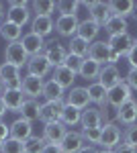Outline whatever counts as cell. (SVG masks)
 <instances>
[{"instance_id": "1", "label": "cell", "mask_w": 137, "mask_h": 153, "mask_svg": "<svg viewBox=\"0 0 137 153\" xmlns=\"http://www.w3.org/2000/svg\"><path fill=\"white\" fill-rule=\"evenodd\" d=\"M6 21L12 25H19L21 29L27 23H31L29 2H25V0H10L8 2V10H6Z\"/></svg>"}, {"instance_id": "2", "label": "cell", "mask_w": 137, "mask_h": 153, "mask_svg": "<svg viewBox=\"0 0 137 153\" xmlns=\"http://www.w3.org/2000/svg\"><path fill=\"white\" fill-rule=\"evenodd\" d=\"M131 92H133V90L127 86V82H125V80H121L117 86H113V88L109 90L106 102H109L111 106H115V108H121L127 100H131V98H133V94H131Z\"/></svg>"}, {"instance_id": "3", "label": "cell", "mask_w": 137, "mask_h": 153, "mask_svg": "<svg viewBox=\"0 0 137 153\" xmlns=\"http://www.w3.org/2000/svg\"><path fill=\"white\" fill-rule=\"evenodd\" d=\"M0 80L6 88H23V76H21V68L12 65V63H2L0 65Z\"/></svg>"}, {"instance_id": "4", "label": "cell", "mask_w": 137, "mask_h": 153, "mask_svg": "<svg viewBox=\"0 0 137 153\" xmlns=\"http://www.w3.org/2000/svg\"><path fill=\"white\" fill-rule=\"evenodd\" d=\"M4 59H6V63H12L16 68H23V65L29 63V53L25 51L23 43L16 41V43H8L6 45V49H4Z\"/></svg>"}, {"instance_id": "5", "label": "cell", "mask_w": 137, "mask_h": 153, "mask_svg": "<svg viewBox=\"0 0 137 153\" xmlns=\"http://www.w3.org/2000/svg\"><path fill=\"white\" fill-rule=\"evenodd\" d=\"M64 102L68 106H74V108H78V110H86L88 106H90V96H88V88H82V86H74L72 90H70L66 98H64Z\"/></svg>"}, {"instance_id": "6", "label": "cell", "mask_w": 137, "mask_h": 153, "mask_svg": "<svg viewBox=\"0 0 137 153\" xmlns=\"http://www.w3.org/2000/svg\"><path fill=\"white\" fill-rule=\"evenodd\" d=\"M66 102H43L41 108H39V120L43 125H49V123H57L61 118V110H64Z\"/></svg>"}, {"instance_id": "7", "label": "cell", "mask_w": 137, "mask_h": 153, "mask_svg": "<svg viewBox=\"0 0 137 153\" xmlns=\"http://www.w3.org/2000/svg\"><path fill=\"white\" fill-rule=\"evenodd\" d=\"M43 55H45L47 61L51 63V68H59V65H64V63H66L68 49L64 47L61 43H57V41H51V43H47Z\"/></svg>"}, {"instance_id": "8", "label": "cell", "mask_w": 137, "mask_h": 153, "mask_svg": "<svg viewBox=\"0 0 137 153\" xmlns=\"http://www.w3.org/2000/svg\"><path fill=\"white\" fill-rule=\"evenodd\" d=\"M21 43H23V47L25 51L29 53V57H35V55H41L43 51H45L47 47V43H45V39L43 37H39V35H35V33H27V35H23V39H21Z\"/></svg>"}, {"instance_id": "9", "label": "cell", "mask_w": 137, "mask_h": 153, "mask_svg": "<svg viewBox=\"0 0 137 153\" xmlns=\"http://www.w3.org/2000/svg\"><path fill=\"white\" fill-rule=\"evenodd\" d=\"M51 70H53V68H51V63L47 61V57L43 53H41V55H35V57H29V63H27L29 76H37V78L43 80Z\"/></svg>"}, {"instance_id": "10", "label": "cell", "mask_w": 137, "mask_h": 153, "mask_svg": "<svg viewBox=\"0 0 137 153\" xmlns=\"http://www.w3.org/2000/svg\"><path fill=\"white\" fill-rule=\"evenodd\" d=\"M31 137H33V123H29V120L19 117L10 125V139L25 143L27 139H31Z\"/></svg>"}, {"instance_id": "11", "label": "cell", "mask_w": 137, "mask_h": 153, "mask_svg": "<svg viewBox=\"0 0 137 153\" xmlns=\"http://www.w3.org/2000/svg\"><path fill=\"white\" fill-rule=\"evenodd\" d=\"M84 145H86V141H84V137H82L80 131H68L66 137H64L61 143H59V147H61L64 153H78Z\"/></svg>"}, {"instance_id": "12", "label": "cell", "mask_w": 137, "mask_h": 153, "mask_svg": "<svg viewBox=\"0 0 137 153\" xmlns=\"http://www.w3.org/2000/svg\"><path fill=\"white\" fill-rule=\"evenodd\" d=\"M43 86H45V82L41 80V78H37V76H25L23 78V94L27 96V98H33V100H37L39 96H43Z\"/></svg>"}, {"instance_id": "13", "label": "cell", "mask_w": 137, "mask_h": 153, "mask_svg": "<svg viewBox=\"0 0 137 153\" xmlns=\"http://www.w3.org/2000/svg\"><path fill=\"white\" fill-rule=\"evenodd\" d=\"M109 47H111V51H115V53H119L121 57L123 55H127L129 53V49L133 47V43H135V39L129 35V33H123V35H115V37H109Z\"/></svg>"}, {"instance_id": "14", "label": "cell", "mask_w": 137, "mask_h": 153, "mask_svg": "<svg viewBox=\"0 0 137 153\" xmlns=\"http://www.w3.org/2000/svg\"><path fill=\"white\" fill-rule=\"evenodd\" d=\"M78 27H80V23L76 21V16L74 14H70V16H57L55 19V31L57 35L61 37H72L78 33Z\"/></svg>"}, {"instance_id": "15", "label": "cell", "mask_w": 137, "mask_h": 153, "mask_svg": "<svg viewBox=\"0 0 137 153\" xmlns=\"http://www.w3.org/2000/svg\"><path fill=\"white\" fill-rule=\"evenodd\" d=\"M111 16H113V12H111L109 2H100V0L90 2V19L98 25V27H104Z\"/></svg>"}, {"instance_id": "16", "label": "cell", "mask_w": 137, "mask_h": 153, "mask_svg": "<svg viewBox=\"0 0 137 153\" xmlns=\"http://www.w3.org/2000/svg\"><path fill=\"white\" fill-rule=\"evenodd\" d=\"M2 100H4V104H6V110L19 112L27 98H25L23 90H19V88H6V90L2 92Z\"/></svg>"}, {"instance_id": "17", "label": "cell", "mask_w": 137, "mask_h": 153, "mask_svg": "<svg viewBox=\"0 0 137 153\" xmlns=\"http://www.w3.org/2000/svg\"><path fill=\"white\" fill-rule=\"evenodd\" d=\"M55 31V23L51 16H33L31 19V33L43 37L45 39L47 35H51Z\"/></svg>"}, {"instance_id": "18", "label": "cell", "mask_w": 137, "mask_h": 153, "mask_svg": "<svg viewBox=\"0 0 137 153\" xmlns=\"http://www.w3.org/2000/svg\"><path fill=\"white\" fill-rule=\"evenodd\" d=\"M88 57L94 59V61L100 63V65H106V63H109V57H111V47H109V43H106V41H94V43H90Z\"/></svg>"}, {"instance_id": "19", "label": "cell", "mask_w": 137, "mask_h": 153, "mask_svg": "<svg viewBox=\"0 0 137 153\" xmlns=\"http://www.w3.org/2000/svg\"><path fill=\"white\" fill-rule=\"evenodd\" d=\"M76 71H72L70 68H66V65H59V68H53V82L59 84L64 90H72L74 88V80H76Z\"/></svg>"}, {"instance_id": "20", "label": "cell", "mask_w": 137, "mask_h": 153, "mask_svg": "<svg viewBox=\"0 0 137 153\" xmlns=\"http://www.w3.org/2000/svg\"><path fill=\"white\" fill-rule=\"evenodd\" d=\"M66 133H68V129H66V125L61 123V120H57V123H49V125H45L43 127V139H45L47 143H61V139L66 137Z\"/></svg>"}, {"instance_id": "21", "label": "cell", "mask_w": 137, "mask_h": 153, "mask_svg": "<svg viewBox=\"0 0 137 153\" xmlns=\"http://www.w3.org/2000/svg\"><path fill=\"white\" fill-rule=\"evenodd\" d=\"M96 82H100L106 90H111L113 86H117V84L121 82V74H119V70H117V65H111V63L103 65Z\"/></svg>"}, {"instance_id": "22", "label": "cell", "mask_w": 137, "mask_h": 153, "mask_svg": "<svg viewBox=\"0 0 137 153\" xmlns=\"http://www.w3.org/2000/svg\"><path fill=\"white\" fill-rule=\"evenodd\" d=\"M119 123H123L125 127H131L137 123V100L131 98L119 108Z\"/></svg>"}, {"instance_id": "23", "label": "cell", "mask_w": 137, "mask_h": 153, "mask_svg": "<svg viewBox=\"0 0 137 153\" xmlns=\"http://www.w3.org/2000/svg\"><path fill=\"white\" fill-rule=\"evenodd\" d=\"M121 143V129L117 125H103V145L104 149H115Z\"/></svg>"}, {"instance_id": "24", "label": "cell", "mask_w": 137, "mask_h": 153, "mask_svg": "<svg viewBox=\"0 0 137 153\" xmlns=\"http://www.w3.org/2000/svg\"><path fill=\"white\" fill-rule=\"evenodd\" d=\"M80 125H82V129H98V127H103L100 110H98V108H94V106H88L86 110H82Z\"/></svg>"}, {"instance_id": "25", "label": "cell", "mask_w": 137, "mask_h": 153, "mask_svg": "<svg viewBox=\"0 0 137 153\" xmlns=\"http://www.w3.org/2000/svg\"><path fill=\"white\" fill-rule=\"evenodd\" d=\"M43 98H45V102H64L66 90L53 80H47L45 86H43Z\"/></svg>"}, {"instance_id": "26", "label": "cell", "mask_w": 137, "mask_h": 153, "mask_svg": "<svg viewBox=\"0 0 137 153\" xmlns=\"http://www.w3.org/2000/svg\"><path fill=\"white\" fill-rule=\"evenodd\" d=\"M111 6V12L115 16H121V19H127L129 14H135V2L133 0H113L109 2Z\"/></svg>"}, {"instance_id": "27", "label": "cell", "mask_w": 137, "mask_h": 153, "mask_svg": "<svg viewBox=\"0 0 137 153\" xmlns=\"http://www.w3.org/2000/svg\"><path fill=\"white\" fill-rule=\"evenodd\" d=\"M100 63H96L94 59L86 57L84 61H82V68H80V78H84V80H88V82H96L98 80V74H100Z\"/></svg>"}, {"instance_id": "28", "label": "cell", "mask_w": 137, "mask_h": 153, "mask_svg": "<svg viewBox=\"0 0 137 153\" xmlns=\"http://www.w3.org/2000/svg\"><path fill=\"white\" fill-rule=\"evenodd\" d=\"M88 49H90V43L84 41V39L78 37V35H74L72 39H70V43H68V53L78 55V57H82V59L88 57Z\"/></svg>"}, {"instance_id": "29", "label": "cell", "mask_w": 137, "mask_h": 153, "mask_svg": "<svg viewBox=\"0 0 137 153\" xmlns=\"http://www.w3.org/2000/svg\"><path fill=\"white\" fill-rule=\"evenodd\" d=\"M39 108H41V104H39L37 100L27 98V100L23 102V106H21V110H19V114H21V118L29 120V123H33V120L39 118Z\"/></svg>"}, {"instance_id": "30", "label": "cell", "mask_w": 137, "mask_h": 153, "mask_svg": "<svg viewBox=\"0 0 137 153\" xmlns=\"http://www.w3.org/2000/svg\"><path fill=\"white\" fill-rule=\"evenodd\" d=\"M127 29H129V25H127V19H121V16H111L106 25H104V31L109 33V37H115V35H123L127 33Z\"/></svg>"}, {"instance_id": "31", "label": "cell", "mask_w": 137, "mask_h": 153, "mask_svg": "<svg viewBox=\"0 0 137 153\" xmlns=\"http://www.w3.org/2000/svg\"><path fill=\"white\" fill-rule=\"evenodd\" d=\"M0 35L4 37V41H8V43H16V41H21V37H23V29L19 27V25H12L8 21H4L2 27H0Z\"/></svg>"}, {"instance_id": "32", "label": "cell", "mask_w": 137, "mask_h": 153, "mask_svg": "<svg viewBox=\"0 0 137 153\" xmlns=\"http://www.w3.org/2000/svg\"><path fill=\"white\" fill-rule=\"evenodd\" d=\"M88 96H90V102H94V104H104L106 102V96H109V90L104 88L100 82H92L90 86H88Z\"/></svg>"}, {"instance_id": "33", "label": "cell", "mask_w": 137, "mask_h": 153, "mask_svg": "<svg viewBox=\"0 0 137 153\" xmlns=\"http://www.w3.org/2000/svg\"><path fill=\"white\" fill-rule=\"evenodd\" d=\"M98 31H100V27L94 23V21H86V23H82L80 27H78V33L76 35L82 37L84 41H88V43H92L94 39H96V35H98Z\"/></svg>"}, {"instance_id": "34", "label": "cell", "mask_w": 137, "mask_h": 153, "mask_svg": "<svg viewBox=\"0 0 137 153\" xmlns=\"http://www.w3.org/2000/svg\"><path fill=\"white\" fill-rule=\"evenodd\" d=\"M55 6L57 2H51V0H35V2H31L35 16H51L55 12Z\"/></svg>"}, {"instance_id": "35", "label": "cell", "mask_w": 137, "mask_h": 153, "mask_svg": "<svg viewBox=\"0 0 137 153\" xmlns=\"http://www.w3.org/2000/svg\"><path fill=\"white\" fill-rule=\"evenodd\" d=\"M82 118V110H78V108H74V106H64V110H61V123L66 125V127H74V125H78Z\"/></svg>"}, {"instance_id": "36", "label": "cell", "mask_w": 137, "mask_h": 153, "mask_svg": "<svg viewBox=\"0 0 137 153\" xmlns=\"http://www.w3.org/2000/svg\"><path fill=\"white\" fill-rule=\"evenodd\" d=\"M98 110H100V117H103V125H117L119 123V108L104 102V104L98 106Z\"/></svg>"}, {"instance_id": "37", "label": "cell", "mask_w": 137, "mask_h": 153, "mask_svg": "<svg viewBox=\"0 0 137 153\" xmlns=\"http://www.w3.org/2000/svg\"><path fill=\"white\" fill-rule=\"evenodd\" d=\"M45 145H47V141L43 139V135H41V137L33 135L31 139H27V141L23 143V149H25V153H41Z\"/></svg>"}, {"instance_id": "38", "label": "cell", "mask_w": 137, "mask_h": 153, "mask_svg": "<svg viewBox=\"0 0 137 153\" xmlns=\"http://www.w3.org/2000/svg\"><path fill=\"white\" fill-rule=\"evenodd\" d=\"M74 16H76V21L80 25L86 23V21H90V2H86V0H76Z\"/></svg>"}, {"instance_id": "39", "label": "cell", "mask_w": 137, "mask_h": 153, "mask_svg": "<svg viewBox=\"0 0 137 153\" xmlns=\"http://www.w3.org/2000/svg\"><path fill=\"white\" fill-rule=\"evenodd\" d=\"M82 137H84V141L90 143V145H100L103 141V127H98V129H82Z\"/></svg>"}, {"instance_id": "40", "label": "cell", "mask_w": 137, "mask_h": 153, "mask_svg": "<svg viewBox=\"0 0 137 153\" xmlns=\"http://www.w3.org/2000/svg\"><path fill=\"white\" fill-rule=\"evenodd\" d=\"M55 10L59 12V16H70V14H74V10H76V0H59Z\"/></svg>"}, {"instance_id": "41", "label": "cell", "mask_w": 137, "mask_h": 153, "mask_svg": "<svg viewBox=\"0 0 137 153\" xmlns=\"http://www.w3.org/2000/svg\"><path fill=\"white\" fill-rule=\"evenodd\" d=\"M123 143L129 145V147H133V149H137V123L125 129V133H123Z\"/></svg>"}, {"instance_id": "42", "label": "cell", "mask_w": 137, "mask_h": 153, "mask_svg": "<svg viewBox=\"0 0 137 153\" xmlns=\"http://www.w3.org/2000/svg\"><path fill=\"white\" fill-rule=\"evenodd\" d=\"M0 153H25L23 143H21V141H14V139H10V137H8V139L4 141V145H2Z\"/></svg>"}, {"instance_id": "43", "label": "cell", "mask_w": 137, "mask_h": 153, "mask_svg": "<svg viewBox=\"0 0 137 153\" xmlns=\"http://www.w3.org/2000/svg\"><path fill=\"white\" fill-rule=\"evenodd\" d=\"M82 61H84L82 57L68 53V57H66V63H64V65H66V68H70L72 71H76V74H78V71H80V68H82Z\"/></svg>"}, {"instance_id": "44", "label": "cell", "mask_w": 137, "mask_h": 153, "mask_svg": "<svg viewBox=\"0 0 137 153\" xmlns=\"http://www.w3.org/2000/svg\"><path fill=\"white\" fill-rule=\"evenodd\" d=\"M125 82H127V86H129L131 90H137V68H131V70H129Z\"/></svg>"}, {"instance_id": "45", "label": "cell", "mask_w": 137, "mask_h": 153, "mask_svg": "<svg viewBox=\"0 0 137 153\" xmlns=\"http://www.w3.org/2000/svg\"><path fill=\"white\" fill-rule=\"evenodd\" d=\"M125 57H127V61H129V65H131V68H137V39H135L133 47L129 49V53H127Z\"/></svg>"}, {"instance_id": "46", "label": "cell", "mask_w": 137, "mask_h": 153, "mask_svg": "<svg viewBox=\"0 0 137 153\" xmlns=\"http://www.w3.org/2000/svg\"><path fill=\"white\" fill-rule=\"evenodd\" d=\"M41 153H64V151H61V147H59L57 143H47Z\"/></svg>"}, {"instance_id": "47", "label": "cell", "mask_w": 137, "mask_h": 153, "mask_svg": "<svg viewBox=\"0 0 137 153\" xmlns=\"http://www.w3.org/2000/svg\"><path fill=\"white\" fill-rule=\"evenodd\" d=\"M115 153H137V149L129 147V145H125V143H119V145L115 147Z\"/></svg>"}, {"instance_id": "48", "label": "cell", "mask_w": 137, "mask_h": 153, "mask_svg": "<svg viewBox=\"0 0 137 153\" xmlns=\"http://www.w3.org/2000/svg\"><path fill=\"white\" fill-rule=\"evenodd\" d=\"M8 137H10V127H6V125L0 120V139H2V141H6Z\"/></svg>"}, {"instance_id": "49", "label": "cell", "mask_w": 137, "mask_h": 153, "mask_svg": "<svg viewBox=\"0 0 137 153\" xmlns=\"http://www.w3.org/2000/svg\"><path fill=\"white\" fill-rule=\"evenodd\" d=\"M78 153H98V151H96V149H94L92 145H84V147H82Z\"/></svg>"}, {"instance_id": "50", "label": "cell", "mask_w": 137, "mask_h": 153, "mask_svg": "<svg viewBox=\"0 0 137 153\" xmlns=\"http://www.w3.org/2000/svg\"><path fill=\"white\" fill-rule=\"evenodd\" d=\"M4 114H6V104H4V100H2V96H0V120H2Z\"/></svg>"}, {"instance_id": "51", "label": "cell", "mask_w": 137, "mask_h": 153, "mask_svg": "<svg viewBox=\"0 0 137 153\" xmlns=\"http://www.w3.org/2000/svg\"><path fill=\"white\" fill-rule=\"evenodd\" d=\"M0 21H2V23L6 21V10H4V4H2V2H0Z\"/></svg>"}, {"instance_id": "52", "label": "cell", "mask_w": 137, "mask_h": 153, "mask_svg": "<svg viewBox=\"0 0 137 153\" xmlns=\"http://www.w3.org/2000/svg\"><path fill=\"white\" fill-rule=\"evenodd\" d=\"M4 90H6V86H4V84H2V80H0V96H2V92H4Z\"/></svg>"}, {"instance_id": "53", "label": "cell", "mask_w": 137, "mask_h": 153, "mask_svg": "<svg viewBox=\"0 0 137 153\" xmlns=\"http://www.w3.org/2000/svg\"><path fill=\"white\" fill-rule=\"evenodd\" d=\"M98 153H115V149H103V151H98Z\"/></svg>"}, {"instance_id": "54", "label": "cell", "mask_w": 137, "mask_h": 153, "mask_svg": "<svg viewBox=\"0 0 137 153\" xmlns=\"http://www.w3.org/2000/svg\"><path fill=\"white\" fill-rule=\"evenodd\" d=\"M2 145H4V141H2V139H0V149H2Z\"/></svg>"}, {"instance_id": "55", "label": "cell", "mask_w": 137, "mask_h": 153, "mask_svg": "<svg viewBox=\"0 0 137 153\" xmlns=\"http://www.w3.org/2000/svg\"><path fill=\"white\" fill-rule=\"evenodd\" d=\"M0 27H2V21H0Z\"/></svg>"}]
</instances>
